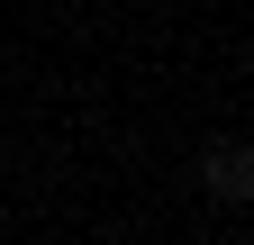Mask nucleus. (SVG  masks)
<instances>
[{
  "instance_id": "f257e3e1",
  "label": "nucleus",
  "mask_w": 254,
  "mask_h": 245,
  "mask_svg": "<svg viewBox=\"0 0 254 245\" xmlns=\"http://www.w3.org/2000/svg\"><path fill=\"white\" fill-rule=\"evenodd\" d=\"M209 182H218V191H254V164L245 155H209Z\"/></svg>"
}]
</instances>
